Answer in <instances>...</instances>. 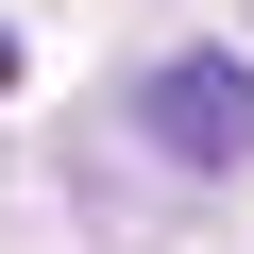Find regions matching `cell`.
<instances>
[{"instance_id": "obj_1", "label": "cell", "mask_w": 254, "mask_h": 254, "mask_svg": "<svg viewBox=\"0 0 254 254\" xmlns=\"http://www.w3.org/2000/svg\"><path fill=\"white\" fill-rule=\"evenodd\" d=\"M136 119H153V153H187V170H254V51H170L136 85Z\"/></svg>"}, {"instance_id": "obj_2", "label": "cell", "mask_w": 254, "mask_h": 254, "mask_svg": "<svg viewBox=\"0 0 254 254\" xmlns=\"http://www.w3.org/2000/svg\"><path fill=\"white\" fill-rule=\"evenodd\" d=\"M17 68H34V51H17V17H0V85H17Z\"/></svg>"}]
</instances>
